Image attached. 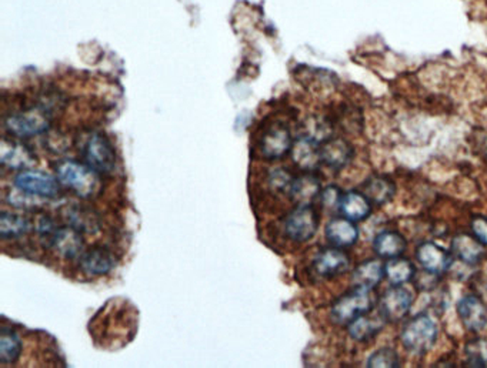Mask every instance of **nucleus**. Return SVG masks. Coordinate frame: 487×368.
I'll list each match as a JSON object with an SVG mask.
<instances>
[{"label":"nucleus","mask_w":487,"mask_h":368,"mask_svg":"<svg viewBox=\"0 0 487 368\" xmlns=\"http://www.w3.org/2000/svg\"><path fill=\"white\" fill-rule=\"evenodd\" d=\"M56 177L62 186L72 190L80 199H91L102 188L100 174L96 173L86 163L63 160L56 167Z\"/></svg>","instance_id":"obj_1"},{"label":"nucleus","mask_w":487,"mask_h":368,"mask_svg":"<svg viewBox=\"0 0 487 368\" xmlns=\"http://www.w3.org/2000/svg\"><path fill=\"white\" fill-rule=\"evenodd\" d=\"M439 337V329L427 313L413 316L400 332V341L404 350L413 356H425L432 350Z\"/></svg>","instance_id":"obj_2"},{"label":"nucleus","mask_w":487,"mask_h":368,"mask_svg":"<svg viewBox=\"0 0 487 368\" xmlns=\"http://www.w3.org/2000/svg\"><path fill=\"white\" fill-rule=\"evenodd\" d=\"M4 129L16 139H29L48 133L51 129L52 112L44 106H36L11 113L4 117Z\"/></svg>","instance_id":"obj_3"},{"label":"nucleus","mask_w":487,"mask_h":368,"mask_svg":"<svg viewBox=\"0 0 487 368\" xmlns=\"http://www.w3.org/2000/svg\"><path fill=\"white\" fill-rule=\"evenodd\" d=\"M375 306L371 290L355 287L336 300L331 306V318L335 324H349L355 318L368 315Z\"/></svg>","instance_id":"obj_4"},{"label":"nucleus","mask_w":487,"mask_h":368,"mask_svg":"<svg viewBox=\"0 0 487 368\" xmlns=\"http://www.w3.org/2000/svg\"><path fill=\"white\" fill-rule=\"evenodd\" d=\"M82 157L100 176H109L116 167V153L112 141L100 132L89 134L82 146Z\"/></svg>","instance_id":"obj_5"},{"label":"nucleus","mask_w":487,"mask_h":368,"mask_svg":"<svg viewBox=\"0 0 487 368\" xmlns=\"http://www.w3.org/2000/svg\"><path fill=\"white\" fill-rule=\"evenodd\" d=\"M317 228L319 216L312 204H298L283 221L284 235L293 242H309L316 235Z\"/></svg>","instance_id":"obj_6"},{"label":"nucleus","mask_w":487,"mask_h":368,"mask_svg":"<svg viewBox=\"0 0 487 368\" xmlns=\"http://www.w3.org/2000/svg\"><path fill=\"white\" fill-rule=\"evenodd\" d=\"M13 184L19 190L44 200L56 199L60 193V181L58 177L40 170L26 169L19 172Z\"/></svg>","instance_id":"obj_7"},{"label":"nucleus","mask_w":487,"mask_h":368,"mask_svg":"<svg viewBox=\"0 0 487 368\" xmlns=\"http://www.w3.org/2000/svg\"><path fill=\"white\" fill-rule=\"evenodd\" d=\"M411 304V292L402 285H393L386 290L379 300V313L385 318L386 323H399L409 315Z\"/></svg>","instance_id":"obj_8"},{"label":"nucleus","mask_w":487,"mask_h":368,"mask_svg":"<svg viewBox=\"0 0 487 368\" xmlns=\"http://www.w3.org/2000/svg\"><path fill=\"white\" fill-rule=\"evenodd\" d=\"M293 146L291 131L283 124H273L263 132L259 141V150L267 160L282 159L291 153Z\"/></svg>","instance_id":"obj_9"},{"label":"nucleus","mask_w":487,"mask_h":368,"mask_svg":"<svg viewBox=\"0 0 487 368\" xmlns=\"http://www.w3.org/2000/svg\"><path fill=\"white\" fill-rule=\"evenodd\" d=\"M312 268L315 275L322 278H331L342 276L350 268V257L339 249L328 247L316 254L313 259Z\"/></svg>","instance_id":"obj_10"},{"label":"nucleus","mask_w":487,"mask_h":368,"mask_svg":"<svg viewBox=\"0 0 487 368\" xmlns=\"http://www.w3.org/2000/svg\"><path fill=\"white\" fill-rule=\"evenodd\" d=\"M456 310L460 322L469 332H479L486 327L487 307L480 297L466 294L459 300Z\"/></svg>","instance_id":"obj_11"},{"label":"nucleus","mask_w":487,"mask_h":368,"mask_svg":"<svg viewBox=\"0 0 487 368\" xmlns=\"http://www.w3.org/2000/svg\"><path fill=\"white\" fill-rule=\"evenodd\" d=\"M49 249L53 250L59 257L65 260H75L79 259L80 254L84 252V242L82 233L72 226H59L55 236L52 237Z\"/></svg>","instance_id":"obj_12"},{"label":"nucleus","mask_w":487,"mask_h":368,"mask_svg":"<svg viewBox=\"0 0 487 368\" xmlns=\"http://www.w3.org/2000/svg\"><path fill=\"white\" fill-rule=\"evenodd\" d=\"M416 259L423 270L432 271L435 275H443L453 266V257L449 252L433 242H425L416 250Z\"/></svg>","instance_id":"obj_13"},{"label":"nucleus","mask_w":487,"mask_h":368,"mask_svg":"<svg viewBox=\"0 0 487 368\" xmlns=\"http://www.w3.org/2000/svg\"><path fill=\"white\" fill-rule=\"evenodd\" d=\"M352 157V146L345 139L331 138L320 145V160L329 169L339 172L349 164Z\"/></svg>","instance_id":"obj_14"},{"label":"nucleus","mask_w":487,"mask_h":368,"mask_svg":"<svg viewBox=\"0 0 487 368\" xmlns=\"http://www.w3.org/2000/svg\"><path fill=\"white\" fill-rule=\"evenodd\" d=\"M115 264L116 260L113 254L103 247L86 250L79 257L80 270L84 271V275L93 276V277L109 275Z\"/></svg>","instance_id":"obj_15"},{"label":"nucleus","mask_w":487,"mask_h":368,"mask_svg":"<svg viewBox=\"0 0 487 368\" xmlns=\"http://www.w3.org/2000/svg\"><path fill=\"white\" fill-rule=\"evenodd\" d=\"M324 236H326L329 244L333 247L347 249V247L356 244L359 230L355 226V221L349 220L346 217H335L326 224Z\"/></svg>","instance_id":"obj_16"},{"label":"nucleus","mask_w":487,"mask_h":368,"mask_svg":"<svg viewBox=\"0 0 487 368\" xmlns=\"http://www.w3.org/2000/svg\"><path fill=\"white\" fill-rule=\"evenodd\" d=\"M36 163V156L20 141L6 140L2 143V164L11 170L29 169Z\"/></svg>","instance_id":"obj_17"},{"label":"nucleus","mask_w":487,"mask_h":368,"mask_svg":"<svg viewBox=\"0 0 487 368\" xmlns=\"http://www.w3.org/2000/svg\"><path fill=\"white\" fill-rule=\"evenodd\" d=\"M322 190L323 188L319 177L312 172H306L295 177L289 196L296 204H312L315 200L319 199Z\"/></svg>","instance_id":"obj_18"},{"label":"nucleus","mask_w":487,"mask_h":368,"mask_svg":"<svg viewBox=\"0 0 487 368\" xmlns=\"http://www.w3.org/2000/svg\"><path fill=\"white\" fill-rule=\"evenodd\" d=\"M451 256H455L462 264L479 263L484 256V244L479 238L470 235H458L451 242Z\"/></svg>","instance_id":"obj_19"},{"label":"nucleus","mask_w":487,"mask_h":368,"mask_svg":"<svg viewBox=\"0 0 487 368\" xmlns=\"http://www.w3.org/2000/svg\"><path fill=\"white\" fill-rule=\"evenodd\" d=\"M291 160L295 162L296 166L305 170V172H313L319 164H322L320 160V145L316 141L310 140L305 136H299L291 150Z\"/></svg>","instance_id":"obj_20"},{"label":"nucleus","mask_w":487,"mask_h":368,"mask_svg":"<svg viewBox=\"0 0 487 368\" xmlns=\"http://www.w3.org/2000/svg\"><path fill=\"white\" fill-rule=\"evenodd\" d=\"M63 219L66 223L79 230L82 235H95L100 228L98 214L93 210L79 206V204H70V206L65 207Z\"/></svg>","instance_id":"obj_21"},{"label":"nucleus","mask_w":487,"mask_h":368,"mask_svg":"<svg viewBox=\"0 0 487 368\" xmlns=\"http://www.w3.org/2000/svg\"><path fill=\"white\" fill-rule=\"evenodd\" d=\"M385 323V318L380 316L379 311L378 315L368 313V315L360 316L349 323L347 332H349L350 339L359 341V343H366L369 340L375 339L379 332H382Z\"/></svg>","instance_id":"obj_22"},{"label":"nucleus","mask_w":487,"mask_h":368,"mask_svg":"<svg viewBox=\"0 0 487 368\" xmlns=\"http://www.w3.org/2000/svg\"><path fill=\"white\" fill-rule=\"evenodd\" d=\"M362 193L371 200V204L383 206L395 197L396 186L389 177L378 174V176L369 177L368 180L362 184Z\"/></svg>","instance_id":"obj_23"},{"label":"nucleus","mask_w":487,"mask_h":368,"mask_svg":"<svg viewBox=\"0 0 487 368\" xmlns=\"http://www.w3.org/2000/svg\"><path fill=\"white\" fill-rule=\"evenodd\" d=\"M339 212L352 221H362L371 213V200L362 192H349L342 196Z\"/></svg>","instance_id":"obj_24"},{"label":"nucleus","mask_w":487,"mask_h":368,"mask_svg":"<svg viewBox=\"0 0 487 368\" xmlns=\"http://www.w3.org/2000/svg\"><path fill=\"white\" fill-rule=\"evenodd\" d=\"M406 247H408L406 240L397 231H380L373 238V252L382 259H389L390 260L395 257H400L406 252Z\"/></svg>","instance_id":"obj_25"},{"label":"nucleus","mask_w":487,"mask_h":368,"mask_svg":"<svg viewBox=\"0 0 487 368\" xmlns=\"http://www.w3.org/2000/svg\"><path fill=\"white\" fill-rule=\"evenodd\" d=\"M385 276V268L379 260H366L360 263L353 271V284L362 289H375L379 283L382 282Z\"/></svg>","instance_id":"obj_26"},{"label":"nucleus","mask_w":487,"mask_h":368,"mask_svg":"<svg viewBox=\"0 0 487 368\" xmlns=\"http://www.w3.org/2000/svg\"><path fill=\"white\" fill-rule=\"evenodd\" d=\"M32 224L20 214L2 212L0 214V237L4 240H16L29 233Z\"/></svg>","instance_id":"obj_27"},{"label":"nucleus","mask_w":487,"mask_h":368,"mask_svg":"<svg viewBox=\"0 0 487 368\" xmlns=\"http://www.w3.org/2000/svg\"><path fill=\"white\" fill-rule=\"evenodd\" d=\"M385 275L393 285L406 284L415 278L416 268L408 259L395 257L386 263Z\"/></svg>","instance_id":"obj_28"},{"label":"nucleus","mask_w":487,"mask_h":368,"mask_svg":"<svg viewBox=\"0 0 487 368\" xmlns=\"http://www.w3.org/2000/svg\"><path fill=\"white\" fill-rule=\"evenodd\" d=\"M300 136H305L310 140L316 141L317 145H322L324 141L333 138V126L326 117L312 116L303 123Z\"/></svg>","instance_id":"obj_29"},{"label":"nucleus","mask_w":487,"mask_h":368,"mask_svg":"<svg viewBox=\"0 0 487 368\" xmlns=\"http://www.w3.org/2000/svg\"><path fill=\"white\" fill-rule=\"evenodd\" d=\"M22 354V340L12 330H2L0 334V363L15 364Z\"/></svg>","instance_id":"obj_30"},{"label":"nucleus","mask_w":487,"mask_h":368,"mask_svg":"<svg viewBox=\"0 0 487 368\" xmlns=\"http://www.w3.org/2000/svg\"><path fill=\"white\" fill-rule=\"evenodd\" d=\"M369 368H396L400 367L399 354L392 347H382L373 351L366 361Z\"/></svg>","instance_id":"obj_31"},{"label":"nucleus","mask_w":487,"mask_h":368,"mask_svg":"<svg viewBox=\"0 0 487 368\" xmlns=\"http://www.w3.org/2000/svg\"><path fill=\"white\" fill-rule=\"evenodd\" d=\"M467 367H487V340H472L465 347Z\"/></svg>","instance_id":"obj_32"},{"label":"nucleus","mask_w":487,"mask_h":368,"mask_svg":"<svg viewBox=\"0 0 487 368\" xmlns=\"http://www.w3.org/2000/svg\"><path fill=\"white\" fill-rule=\"evenodd\" d=\"M293 180H295V176H291L288 169L277 167V169L270 170L269 176H267V186L272 192L289 195Z\"/></svg>","instance_id":"obj_33"},{"label":"nucleus","mask_w":487,"mask_h":368,"mask_svg":"<svg viewBox=\"0 0 487 368\" xmlns=\"http://www.w3.org/2000/svg\"><path fill=\"white\" fill-rule=\"evenodd\" d=\"M8 200L12 206L25 210H32L36 209V207H42L44 203V199H40V197H36V196H32L29 195V193L22 192V190H19V188H16V192L9 195Z\"/></svg>","instance_id":"obj_34"},{"label":"nucleus","mask_w":487,"mask_h":368,"mask_svg":"<svg viewBox=\"0 0 487 368\" xmlns=\"http://www.w3.org/2000/svg\"><path fill=\"white\" fill-rule=\"evenodd\" d=\"M59 226L55 223V220H52L51 217L44 216L40 217L39 220L36 223V231L39 235L40 242L44 244V247L49 249V244H51L52 237L55 236L56 230H58Z\"/></svg>","instance_id":"obj_35"},{"label":"nucleus","mask_w":487,"mask_h":368,"mask_svg":"<svg viewBox=\"0 0 487 368\" xmlns=\"http://www.w3.org/2000/svg\"><path fill=\"white\" fill-rule=\"evenodd\" d=\"M342 190L335 184H331L322 190L319 200L324 209H339V203L342 200Z\"/></svg>","instance_id":"obj_36"},{"label":"nucleus","mask_w":487,"mask_h":368,"mask_svg":"<svg viewBox=\"0 0 487 368\" xmlns=\"http://www.w3.org/2000/svg\"><path fill=\"white\" fill-rule=\"evenodd\" d=\"M415 284L422 292H433L439 284V275H435L432 271L423 270L416 271Z\"/></svg>","instance_id":"obj_37"},{"label":"nucleus","mask_w":487,"mask_h":368,"mask_svg":"<svg viewBox=\"0 0 487 368\" xmlns=\"http://www.w3.org/2000/svg\"><path fill=\"white\" fill-rule=\"evenodd\" d=\"M472 231L473 235L476 236L480 242L487 245V217H473Z\"/></svg>","instance_id":"obj_38"}]
</instances>
